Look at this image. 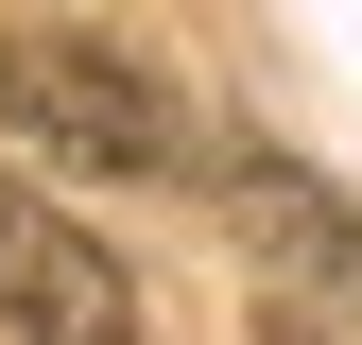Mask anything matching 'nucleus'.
<instances>
[{"label":"nucleus","mask_w":362,"mask_h":345,"mask_svg":"<svg viewBox=\"0 0 362 345\" xmlns=\"http://www.w3.org/2000/svg\"><path fill=\"white\" fill-rule=\"evenodd\" d=\"M259 345H328V328H310V311H259Z\"/></svg>","instance_id":"nucleus-4"},{"label":"nucleus","mask_w":362,"mask_h":345,"mask_svg":"<svg viewBox=\"0 0 362 345\" xmlns=\"http://www.w3.org/2000/svg\"><path fill=\"white\" fill-rule=\"evenodd\" d=\"M0 121H18L52 172H173L190 156L173 86L139 52H104V35H0Z\"/></svg>","instance_id":"nucleus-1"},{"label":"nucleus","mask_w":362,"mask_h":345,"mask_svg":"<svg viewBox=\"0 0 362 345\" xmlns=\"http://www.w3.org/2000/svg\"><path fill=\"white\" fill-rule=\"evenodd\" d=\"M224 207H242V242H259V276H276V311L362 328V207H345V190H310L293 156H224Z\"/></svg>","instance_id":"nucleus-3"},{"label":"nucleus","mask_w":362,"mask_h":345,"mask_svg":"<svg viewBox=\"0 0 362 345\" xmlns=\"http://www.w3.org/2000/svg\"><path fill=\"white\" fill-rule=\"evenodd\" d=\"M0 328H18V345H139V293H121V259L86 242V225L35 190L18 156H0Z\"/></svg>","instance_id":"nucleus-2"}]
</instances>
